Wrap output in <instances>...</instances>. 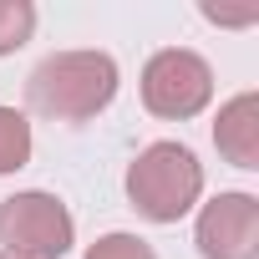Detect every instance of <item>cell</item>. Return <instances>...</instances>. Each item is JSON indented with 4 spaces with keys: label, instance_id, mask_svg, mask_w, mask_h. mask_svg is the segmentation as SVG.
I'll list each match as a JSON object with an SVG mask.
<instances>
[{
    "label": "cell",
    "instance_id": "8992f818",
    "mask_svg": "<svg viewBox=\"0 0 259 259\" xmlns=\"http://www.w3.org/2000/svg\"><path fill=\"white\" fill-rule=\"evenodd\" d=\"M213 143L234 168H244V173L259 168V92H239L219 107Z\"/></svg>",
    "mask_w": 259,
    "mask_h": 259
},
{
    "label": "cell",
    "instance_id": "6da1fadb",
    "mask_svg": "<svg viewBox=\"0 0 259 259\" xmlns=\"http://www.w3.org/2000/svg\"><path fill=\"white\" fill-rule=\"evenodd\" d=\"M117 81L122 76L107 51H56L31 71L26 102L51 122H87L112 107Z\"/></svg>",
    "mask_w": 259,
    "mask_h": 259
},
{
    "label": "cell",
    "instance_id": "3957f363",
    "mask_svg": "<svg viewBox=\"0 0 259 259\" xmlns=\"http://www.w3.org/2000/svg\"><path fill=\"white\" fill-rule=\"evenodd\" d=\"M76 244L71 208L56 193H16L0 203V254L11 259H61Z\"/></svg>",
    "mask_w": 259,
    "mask_h": 259
},
{
    "label": "cell",
    "instance_id": "5b68a950",
    "mask_svg": "<svg viewBox=\"0 0 259 259\" xmlns=\"http://www.w3.org/2000/svg\"><path fill=\"white\" fill-rule=\"evenodd\" d=\"M198 254L203 259H259V198L219 193L198 208Z\"/></svg>",
    "mask_w": 259,
    "mask_h": 259
},
{
    "label": "cell",
    "instance_id": "52a82bcc",
    "mask_svg": "<svg viewBox=\"0 0 259 259\" xmlns=\"http://www.w3.org/2000/svg\"><path fill=\"white\" fill-rule=\"evenodd\" d=\"M31 163V122L16 107H0V173H16Z\"/></svg>",
    "mask_w": 259,
    "mask_h": 259
},
{
    "label": "cell",
    "instance_id": "30bf717a",
    "mask_svg": "<svg viewBox=\"0 0 259 259\" xmlns=\"http://www.w3.org/2000/svg\"><path fill=\"white\" fill-rule=\"evenodd\" d=\"M213 26H249L254 16H259V6H244V11H213V6H198Z\"/></svg>",
    "mask_w": 259,
    "mask_h": 259
},
{
    "label": "cell",
    "instance_id": "277c9868",
    "mask_svg": "<svg viewBox=\"0 0 259 259\" xmlns=\"http://www.w3.org/2000/svg\"><path fill=\"white\" fill-rule=\"evenodd\" d=\"M213 97V71L198 51L188 46H163L148 56L143 66V107L153 117H168V122H188L208 107Z\"/></svg>",
    "mask_w": 259,
    "mask_h": 259
},
{
    "label": "cell",
    "instance_id": "8fae6325",
    "mask_svg": "<svg viewBox=\"0 0 259 259\" xmlns=\"http://www.w3.org/2000/svg\"><path fill=\"white\" fill-rule=\"evenodd\" d=\"M0 259H11V254H0Z\"/></svg>",
    "mask_w": 259,
    "mask_h": 259
},
{
    "label": "cell",
    "instance_id": "7a4b0ae2",
    "mask_svg": "<svg viewBox=\"0 0 259 259\" xmlns=\"http://www.w3.org/2000/svg\"><path fill=\"white\" fill-rule=\"evenodd\" d=\"M203 198V163L183 143H153L127 168V203L153 224H178Z\"/></svg>",
    "mask_w": 259,
    "mask_h": 259
},
{
    "label": "cell",
    "instance_id": "9c48e42d",
    "mask_svg": "<svg viewBox=\"0 0 259 259\" xmlns=\"http://www.w3.org/2000/svg\"><path fill=\"white\" fill-rule=\"evenodd\" d=\"M87 259H158V254H153V244L138 239V234H102V239L87 249Z\"/></svg>",
    "mask_w": 259,
    "mask_h": 259
},
{
    "label": "cell",
    "instance_id": "ba28073f",
    "mask_svg": "<svg viewBox=\"0 0 259 259\" xmlns=\"http://www.w3.org/2000/svg\"><path fill=\"white\" fill-rule=\"evenodd\" d=\"M36 31V6L31 0H0V56H11L31 41Z\"/></svg>",
    "mask_w": 259,
    "mask_h": 259
}]
</instances>
